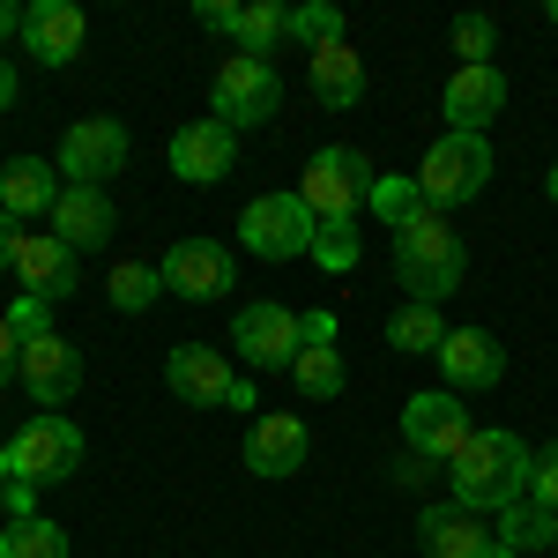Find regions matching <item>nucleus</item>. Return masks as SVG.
<instances>
[{
	"instance_id": "1",
	"label": "nucleus",
	"mask_w": 558,
	"mask_h": 558,
	"mask_svg": "<svg viewBox=\"0 0 558 558\" xmlns=\"http://www.w3.org/2000/svg\"><path fill=\"white\" fill-rule=\"evenodd\" d=\"M529 462H536V447L514 439V432H484L447 462V499L454 507H470V514H507L529 499Z\"/></svg>"
},
{
	"instance_id": "2",
	"label": "nucleus",
	"mask_w": 558,
	"mask_h": 558,
	"mask_svg": "<svg viewBox=\"0 0 558 558\" xmlns=\"http://www.w3.org/2000/svg\"><path fill=\"white\" fill-rule=\"evenodd\" d=\"M462 268H470V246L454 239V223L439 209L410 216V223L395 231V276H402L410 305H447L454 283H462Z\"/></svg>"
},
{
	"instance_id": "3",
	"label": "nucleus",
	"mask_w": 558,
	"mask_h": 558,
	"mask_svg": "<svg viewBox=\"0 0 558 558\" xmlns=\"http://www.w3.org/2000/svg\"><path fill=\"white\" fill-rule=\"evenodd\" d=\"M484 179H492V142L484 134H439L425 149V165H417V194H425V209H462V202H476L484 194Z\"/></svg>"
},
{
	"instance_id": "4",
	"label": "nucleus",
	"mask_w": 558,
	"mask_h": 558,
	"mask_svg": "<svg viewBox=\"0 0 558 558\" xmlns=\"http://www.w3.org/2000/svg\"><path fill=\"white\" fill-rule=\"evenodd\" d=\"M373 157L365 149H350V142H328V149H313V165H305L299 179V202L320 223H336V216H357L365 202H373Z\"/></svg>"
},
{
	"instance_id": "5",
	"label": "nucleus",
	"mask_w": 558,
	"mask_h": 558,
	"mask_svg": "<svg viewBox=\"0 0 558 558\" xmlns=\"http://www.w3.org/2000/svg\"><path fill=\"white\" fill-rule=\"evenodd\" d=\"M165 380H172L179 402H202V410H260L254 380H246L231 357H216L209 343H179V350H165Z\"/></svg>"
},
{
	"instance_id": "6",
	"label": "nucleus",
	"mask_w": 558,
	"mask_h": 558,
	"mask_svg": "<svg viewBox=\"0 0 558 558\" xmlns=\"http://www.w3.org/2000/svg\"><path fill=\"white\" fill-rule=\"evenodd\" d=\"M216 120L239 134V128H260V120H276L283 112V75H276V60H254V52H231L223 68H216Z\"/></svg>"
},
{
	"instance_id": "7",
	"label": "nucleus",
	"mask_w": 558,
	"mask_h": 558,
	"mask_svg": "<svg viewBox=\"0 0 558 558\" xmlns=\"http://www.w3.org/2000/svg\"><path fill=\"white\" fill-rule=\"evenodd\" d=\"M470 439H476V425H470V410H462V395L425 387V395H410V402H402V447H410V454H425L432 470H447Z\"/></svg>"
},
{
	"instance_id": "8",
	"label": "nucleus",
	"mask_w": 558,
	"mask_h": 558,
	"mask_svg": "<svg viewBox=\"0 0 558 558\" xmlns=\"http://www.w3.org/2000/svg\"><path fill=\"white\" fill-rule=\"evenodd\" d=\"M313 231H320V216L305 209L299 194H260V202H246V216H239V239H246V254H260V260L313 254Z\"/></svg>"
},
{
	"instance_id": "9",
	"label": "nucleus",
	"mask_w": 558,
	"mask_h": 558,
	"mask_svg": "<svg viewBox=\"0 0 558 558\" xmlns=\"http://www.w3.org/2000/svg\"><path fill=\"white\" fill-rule=\"evenodd\" d=\"M8 462H15V476H31V484H60V476H75L83 470V425L75 417H31V425L8 439Z\"/></svg>"
},
{
	"instance_id": "10",
	"label": "nucleus",
	"mask_w": 558,
	"mask_h": 558,
	"mask_svg": "<svg viewBox=\"0 0 558 558\" xmlns=\"http://www.w3.org/2000/svg\"><path fill=\"white\" fill-rule=\"evenodd\" d=\"M231 350L246 357V365H260V373H291L299 365V313L276 299H254L239 305V320H231Z\"/></svg>"
},
{
	"instance_id": "11",
	"label": "nucleus",
	"mask_w": 558,
	"mask_h": 558,
	"mask_svg": "<svg viewBox=\"0 0 558 558\" xmlns=\"http://www.w3.org/2000/svg\"><path fill=\"white\" fill-rule=\"evenodd\" d=\"M157 276H165V291L172 299H231V283H239V260H231V246H216V239H172V254L157 260Z\"/></svg>"
},
{
	"instance_id": "12",
	"label": "nucleus",
	"mask_w": 558,
	"mask_h": 558,
	"mask_svg": "<svg viewBox=\"0 0 558 558\" xmlns=\"http://www.w3.org/2000/svg\"><path fill=\"white\" fill-rule=\"evenodd\" d=\"M52 165H60L68 186H97V179H112L128 165V128L105 120V112H97V120H75V128L60 134V157H52Z\"/></svg>"
},
{
	"instance_id": "13",
	"label": "nucleus",
	"mask_w": 558,
	"mask_h": 558,
	"mask_svg": "<svg viewBox=\"0 0 558 558\" xmlns=\"http://www.w3.org/2000/svg\"><path fill=\"white\" fill-rule=\"evenodd\" d=\"M239 165V134L223 128V120H186V128L172 134V179H186V186H216V179Z\"/></svg>"
},
{
	"instance_id": "14",
	"label": "nucleus",
	"mask_w": 558,
	"mask_h": 558,
	"mask_svg": "<svg viewBox=\"0 0 558 558\" xmlns=\"http://www.w3.org/2000/svg\"><path fill=\"white\" fill-rule=\"evenodd\" d=\"M23 387L38 395V410H68L75 402V387H83V350L68 343V336H38V343H23Z\"/></svg>"
},
{
	"instance_id": "15",
	"label": "nucleus",
	"mask_w": 558,
	"mask_h": 558,
	"mask_svg": "<svg viewBox=\"0 0 558 558\" xmlns=\"http://www.w3.org/2000/svg\"><path fill=\"white\" fill-rule=\"evenodd\" d=\"M15 276H23V291L45 305H60V299H75V283H83V254H68L52 231H23V246H15Z\"/></svg>"
},
{
	"instance_id": "16",
	"label": "nucleus",
	"mask_w": 558,
	"mask_h": 558,
	"mask_svg": "<svg viewBox=\"0 0 558 558\" xmlns=\"http://www.w3.org/2000/svg\"><path fill=\"white\" fill-rule=\"evenodd\" d=\"M439 373L447 387L462 395V387H499L507 380V350L492 328H447V343H439Z\"/></svg>"
},
{
	"instance_id": "17",
	"label": "nucleus",
	"mask_w": 558,
	"mask_h": 558,
	"mask_svg": "<svg viewBox=\"0 0 558 558\" xmlns=\"http://www.w3.org/2000/svg\"><path fill=\"white\" fill-rule=\"evenodd\" d=\"M112 202H105V186H68L60 202H52V239L68 246V254H97V246H112Z\"/></svg>"
},
{
	"instance_id": "18",
	"label": "nucleus",
	"mask_w": 558,
	"mask_h": 558,
	"mask_svg": "<svg viewBox=\"0 0 558 558\" xmlns=\"http://www.w3.org/2000/svg\"><path fill=\"white\" fill-rule=\"evenodd\" d=\"M89 23L75 0H38V8H23V45H31V60H45V68H68L75 52H83Z\"/></svg>"
},
{
	"instance_id": "19",
	"label": "nucleus",
	"mask_w": 558,
	"mask_h": 558,
	"mask_svg": "<svg viewBox=\"0 0 558 558\" xmlns=\"http://www.w3.org/2000/svg\"><path fill=\"white\" fill-rule=\"evenodd\" d=\"M305 462V417L291 410H260L246 425V470L254 476H299Z\"/></svg>"
},
{
	"instance_id": "20",
	"label": "nucleus",
	"mask_w": 558,
	"mask_h": 558,
	"mask_svg": "<svg viewBox=\"0 0 558 558\" xmlns=\"http://www.w3.org/2000/svg\"><path fill=\"white\" fill-rule=\"evenodd\" d=\"M60 194H68V179H60V165H45V157H15V165H0V216H15V223L52 216Z\"/></svg>"
},
{
	"instance_id": "21",
	"label": "nucleus",
	"mask_w": 558,
	"mask_h": 558,
	"mask_svg": "<svg viewBox=\"0 0 558 558\" xmlns=\"http://www.w3.org/2000/svg\"><path fill=\"white\" fill-rule=\"evenodd\" d=\"M499 112H507V75L499 68H454V83H447V120H454V134H484Z\"/></svg>"
},
{
	"instance_id": "22",
	"label": "nucleus",
	"mask_w": 558,
	"mask_h": 558,
	"mask_svg": "<svg viewBox=\"0 0 558 558\" xmlns=\"http://www.w3.org/2000/svg\"><path fill=\"white\" fill-rule=\"evenodd\" d=\"M417 544H425V558H476L492 544V529H484V514L447 499V507H425L417 514Z\"/></svg>"
},
{
	"instance_id": "23",
	"label": "nucleus",
	"mask_w": 558,
	"mask_h": 558,
	"mask_svg": "<svg viewBox=\"0 0 558 558\" xmlns=\"http://www.w3.org/2000/svg\"><path fill=\"white\" fill-rule=\"evenodd\" d=\"M305 83H313V97L320 105H336V112H350L357 97H365V60L343 45H320V52H305Z\"/></svg>"
},
{
	"instance_id": "24",
	"label": "nucleus",
	"mask_w": 558,
	"mask_h": 558,
	"mask_svg": "<svg viewBox=\"0 0 558 558\" xmlns=\"http://www.w3.org/2000/svg\"><path fill=\"white\" fill-rule=\"evenodd\" d=\"M387 343L402 350V357H439V343H447V320H439V305H402L395 320H387Z\"/></svg>"
},
{
	"instance_id": "25",
	"label": "nucleus",
	"mask_w": 558,
	"mask_h": 558,
	"mask_svg": "<svg viewBox=\"0 0 558 558\" xmlns=\"http://www.w3.org/2000/svg\"><path fill=\"white\" fill-rule=\"evenodd\" d=\"M231 38H239V52L268 60V45L291 38V8H276V0H246V8H239V23H231Z\"/></svg>"
},
{
	"instance_id": "26",
	"label": "nucleus",
	"mask_w": 558,
	"mask_h": 558,
	"mask_svg": "<svg viewBox=\"0 0 558 558\" xmlns=\"http://www.w3.org/2000/svg\"><path fill=\"white\" fill-rule=\"evenodd\" d=\"M0 558H68V529L45 521V514L8 521V529H0Z\"/></svg>"
},
{
	"instance_id": "27",
	"label": "nucleus",
	"mask_w": 558,
	"mask_h": 558,
	"mask_svg": "<svg viewBox=\"0 0 558 558\" xmlns=\"http://www.w3.org/2000/svg\"><path fill=\"white\" fill-rule=\"evenodd\" d=\"M365 209L380 216L387 231H402L410 216H425V194H417V172H410V179H402V172H380V179H373V202H365Z\"/></svg>"
},
{
	"instance_id": "28",
	"label": "nucleus",
	"mask_w": 558,
	"mask_h": 558,
	"mask_svg": "<svg viewBox=\"0 0 558 558\" xmlns=\"http://www.w3.org/2000/svg\"><path fill=\"white\" fill-rule=\"evenodd\" d=\"M105 291H112V305H120V313H149V305H157V291H165V276H157L149 260H120V268L105 276Z\"/></svg>"
},
{
	"instance_id": "29",
	"label": "nucleus",
	"mask_w": 558,
	"mask_h": 558,
	"mask_svg": "<svg viewBox=\"0 0 558 558\" xmlns=\"http://www.w3.org/2000/svg\"><path fill=\"white\" fill-rule=\"evenodd\" d=\"M357 254H365L357 216H336V223H320V231H313V260H320L328 276H350V268H357Z\"/></svg>"
},
{
	"instance_id": "30",
	"label": "nucleus",
	"mask_w": 558,
	"mask_h": 558,
	"mask_svg": "<svg viewBox=\"0 0 558 558\" xmlns=\"http://www.w3.org/2000/svg\"><path fill=\"white\" fill-rule=\"evenodd\" d=\"M291 380H299V395H313V402H336V395H343V357H336V350H299Z\"/></svg>"
},
{
	"instance_id": "31",
	"label": "nucleus",
	"mask_w": 558,
	"mask_h": 558,
	"mask_svg": "<svg viewBox=\"0 0 558 558\" xmlns=\"http://www.w3.org/2000/svg\"><path fill=\"white\" fill-rule=\"evenodd\" d=\"M492 536H499V544H514V551H551V514L521 499V507H507V514H499V529H492Z\"/></svg>"
},
{
	"instance_id": "32",
	"label": "nucleus",
	"mask_w": 558,
	"mask_h": 558,
	"mask_svg": "<svg viewBox=\"0 0 558 558\" xmlns=\"http://www.w3.org/2000/svg\"><path fill=\"white\" fill-rule=\"evenodd\" d=\"M291 38L305 52H320V45H343V8H328V0H313V8H291Z\"/></svg>"
},
{
	"instance_id": "33",
	"label": "nucleus",
	"mask_w": 558,
	"mask_h": 558,
	"mask_svg": "<svg viewBox=\"0 0 558 558\" xmlns=\"http://www.w3.org/2000/svg\"><path fill=\"white\" fill-rule=\"evenodd\" d=\"M454 52H462V68H492L499 23H492V15H454Z\"/></svg>"
},
{
	"instance_id": "34",
	"label": "nucleus",
	"mask_w": 558,
	"mask_h": 558,
	"mask_svg": "<svg viewBox=\"0 0 558 558\" xmlns=\"http://www.w3.org/2000/svg\"><path fill=\"white\" fill-rule=\"evenodd\" d=\"M529 507L558 514V439H551V447H536V462H529Z\"/></svg>"
},
{
	"instance_id": "35",
	"label": "nucleus",
	"mask_w": 558,
	"mask_h": 558,
	"mask_svg": "<svg viewBox=\"0 0 558 558\" xmlns=\"http://www.w3.org/2000/svg\"><path fill=\"white\" fill-rule=\"evenodd\" d=\"M8 328H15L23 343H38V336H52V305H45V299H31V291H23V299L8 305Z\"/></svg>"
},
{
	"instance_id": "36",
	"label": "nucleus",
	"mask_w": 558,
	"mask_h": 558,
	"mask_svg": "<svg viewBox=\"0 0 558 558\" xmlns=\"http://www.w3.org/2000/svg\"><path fill=\"white\" fill-rule=\"evenodd\" d=\"M299 343H305V350H336V313H328V305L299 313Z\"/></svg>"
},
{
	"instance_id": "37",
	"label": "nucleus",
	"mask_w": 558,
	"mask_h": 558,
	"mask_svg": "<svg viewBox=\"0 0 558 558\" xmlns=\"http://www.w3.org/2000/svg\"><path fill=\"white\" fill-rule=\"evenodd\" d=\"M0 507H8V521H31L38 514V484H31V476H8V484H0Z\"/></svg>"
},
{
	"instance_id": "38",
	"label": "nucleus",
	"mask_w": 558,
	"mask_h": 558,
	"mask_svg": "<svg viewBox=\"0 0 558 558\" xmlns=\"http://www.w3.org/2000/svg\"><path fill=\"white\" fill-rule=\"evenodd\" d=\"M8 380H23V336L8 328V313H0V387Z\"/></svg>"
},
{
	"instance_id": "39",
	"label": "nucleus",
	"mask_w": 558,
	"mask_h": 558,
	"mask_svg": "<svg viewBox=\"0 0 558 558\" xmlns=\"http://www.w3.org/2000/svg\"><path fill=\"white\" fill-rule=\"evenodd\" d=\"M194 15H202V31H223V38H231V23H239L231 0H194Z\"/></svg>"
},
{
	"instance_id": "40",
	"label": "nucleus",
	"mask_w": 558,
	"mask_h": 558,
	"mask_svg": "<svg viewBox=\"0 0 558 558\" xmlns=\"http://www.w3.org/2000/svg\"><path fill=\"white\" fill-rule=\"evenodd\" d=\"M432 476H439V470H432L425 454H410V447H402V462H395V484H410V492H417V484H432Z\"/></svg>"
},
{
	"instance_id": "41",
	"label": "nucleus",
	"mask_w": 558,
	"mask_h": 558,
	"mask_svg": "<svg viewBox=\"0 0 558 558\" xmlns=\"http://www.w3.org/2000/svg\"><path fill=\"white\" fill-rule=\"evenodd\" d=\"M15 246H23V223H15V216H0V268H15Z\"/></svg>"
},
{
	"instance_id": "42",
	"label": "nucleus",
	"mask_w": 558,
	"mask_h": 558,
	"mask_svg": "<svg viewBox=\"0 0 558 558\" xmlns=\"http://www.w3.org/2000/svg\"><path fill=\"white\" fill-rule=\"evenodd\" d=\"M15 97H23V89H15V60L0 52V112H15Z\"/></svg>"
},
{
	"instance_id": "43",
	"label": "nucleus",
	"mask_w": 558,
	"mask_h": 558,
	"mask_svg": "<svg viewBox=\"0 0 558 558\" xmlns=\"http://www.w3.org/2000/svg\"><path fill=\"white\" fill-rule=\"evenodd\" d=\"M15 31H23V8H15V0H0V38H15Z\"/></svg>"
},
{
	"instance_id": "44",
	"label": "nucleus",
	"mask_w": 558,
	"mask_h": 558,
	"mask_svg": "<svg viewBox=\"0 0 558 558\" xmlns=\"http://www.w3.org/2000/svg\"><path fill=\"white\" fill-rule=\"evenodd\" d=\"M476 558H521V551H514V544H499V536H492V544H484Z\"/></svg>"
},
{
	"instance_id": "45",
	"label": "nucleus",
	"mask_w": 558,
	"mask_h": 558,
	"mask_svg": "<svg viewBox=\"0 0 558 558\" xmlns=\"http://www.w3.org/2000/svg\"><path fill=\"white\" fill-rule=\"evenodd\" d=\"M544 194H551V209H558V165H551V179H544Z\"/></svg>"
},
{
	"instance_id": "46",
	"label": "nucleus",
	"mask_w": 558,
	"mask_h": 558,
	"mask_svg": "<svg viewBox=\"0 0 558 558\" xmlns=\"http://www.w3.org/2000/svg\"><path fill=\"white\" fill-rule=\"evenodd\" d=\"M8 476H15V462H8V447H0V484H8Z\"/></svg>"
},
{
	"instance_id": "47",
	"label": "nucleus",
	"mask_w": 558,
	"mask_h": 558,
	"mask_svg": "<svg viewBox=\"0 0 558 558\" xmlns=\"http://www.w3.org/2000/svg\"><path fill=\"white\" fill-rule=\"evenodd\" d=\"M551 551H558V514H551Z\"/></svg>"
},
{
	"instance_id": "48",
	"label": "nucleus",
	"mask_w": 558,
	"mask_h": 558,
	"mask_svg": "<svg viewBox=\"0 0 558 558\" xmlns=\"http://www.w3.org/2000/svg\"><path fill=\"white\" fill-rule=\"evenodd\" d=\"M544 15H551V23H558V0H551V8H544Z\"/></svg>"
}]
</instances>
